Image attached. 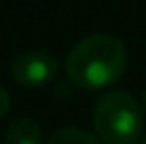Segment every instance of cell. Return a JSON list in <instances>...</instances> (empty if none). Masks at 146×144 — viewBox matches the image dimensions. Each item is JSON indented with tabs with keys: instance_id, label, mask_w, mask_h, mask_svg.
Here are the masks:
<instances>
[{
	"instance_id": "cell-1",
	"label": "cell",
	"mask_w": 146,
	"mask_h": 144,
	"mask_svg": "<svg viewBox=\"0 0 146 144\" xmlns=\"http://www.w3.org/2000/svg\"><path fill=\"white\" fill-rule=\"evenodd\" d=\"M127 70V49L112 34H91L68 53L66 72L74 87L100 91L119 81Z\"/></svg>"
},
{
	"instance_id": "cell-2",
	"label": "cell",
	"mask_w": 146,
	"mask_h": 144,
	"mask_svg": "<svg viewBox=\"0 0 146 144\" xmlns=\"http://www.w3.org/2000/svg\"><path fill=\"white\" fill-rule=\"evenodd\" d=\"M93 127L98 138L106 144H133L142 138V110L131 93L110 89L95 102Z\"/></svg>"
},
{
	"instance_id": "cell-3",
	"label": "cell",
	"mask_w": 146,
	"mask_h": 144,
	"mask_svg": "<svg viewBox=\"0 0 146 144\" xmlns=\"http://www.w3.org/2000/svg\"><path fill=\"white\" fill-rule=\"evenodd\" d=\"M59 72L55 55L47 51H23L11 62V74L21 87L38 89L51 83Z\"/></svg>"
},
{
	"instance_id": "cell-4",
	"label": "cell",
	"mask_w": 146,
	"mask_h": 144,
	"mask_svg": "<svg viewBox=\"0 0 146 144\" xmlns=\"http://www.w3.org/2000/svg\"><path fill=\"white\" fill-rule=\"evenodd\" d=\"M4 144H42V129L32 119H17L4 131Z\"/></svg>"
},
{
	"instance_id": "cell-5",
	"label": "cell",
	"mask_w": 146,
	"mask_h": 144,
	"mask_svg": "<svg viewBox=\"0 0 146 144\" xmlns=\"http://www.w3.org/2000/svg\"><path fill=\"white\" fill-rule=\"evenodd\" d=\"M47 144H104L98 136L80 127H62L49 136Z\"/></svg>"
},
{
	"instance_id": "cell-6",
	"label": "cell",
	"mask_w": 146,
	"mask_h": 144,
	"mask_svg": "<svg viewBox=\"0 0 146 144\" xmlns=\"http://www.w3.org/2000/svg\"><path fill=\"white\" fill-rule=\"evenodd\" d=\"M9 108H11V96H9V91L0 85V119L7 117Z\"/></svg>"
},
{
	"instance_id": "cell-7",
	"label": "cell",
	"mask_w": 146,
	"mask_h": 144,
	"mask_svg": "<svg viewBox=\"0 0 146 144\" xmlns=\"http://www.w3.org/2000/svg\"><path fill=\"white\" fill-rule=\"evenodd\" d=\"M144 110H146V91H144Z\"/></svg>"
},
{
	"instance_id": "cell-8",
	"label": "cell",
	"mask_w": 146,
	"mask_h": 144,
	"mask_svg": "<svg viewBox=\"0 0 146 144\" xmlns=\"http://www.w3.org/2000/svg\"><path fill=\"white\" fill-rule=\"evenodd\" d=\"M140 144H146V138H144V140H142V142H140Z\"/></svg>"
}]
</instances>
